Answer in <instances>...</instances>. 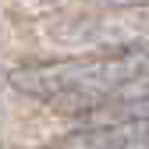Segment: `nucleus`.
Listing matches in <instances>:
<instances>
[{
	"instance_id": "1",
	"label": "nucleus",
	"mask_w": 149,
	"mask_h": 149,
	"mask_svg": "<svg viewBox=\"0 0 149 149\" xmlns=\"http://www.w3.org/2000/svg\"><path fill=\"white\" fill-rule=\"evenodd\" d=\"M149 82V39L114 46L96 57L78 61H50V64H25L11 71V85L32 100L53 103L61 114L85 117L124 92H146Z\"/></svg>"
},
{
	"instance_id": "2",
	"label": "nucleus",
	"mask_w": 149,
	"mask_h": 149,
	"mask_svg": "<svg viewBox=\"0 0 149 149\" xmlns=\"http://www.w3.org/2000/svg\"><path fill=\"white\" fill-rule=\"evenodd\" d=\"M121 121H149V89L132 92V96L114 100V103H103L82 117V124H121Z\"/></svg>"
},
{
	"instance_id": "3",
	"label": "nucleus",
	"mask_w": 149,
	"mask_h": 149,
	"mask_svg": "<svg viewBox=\"0 0 149 149\" xmlns=\"http://www.w3.org/2000/svg\"><path fill=\"white\" fill-rule=\"evenodd\" d=\"M103 7H146L149 0H100Z\"/></svg>"
}]
</instances>
